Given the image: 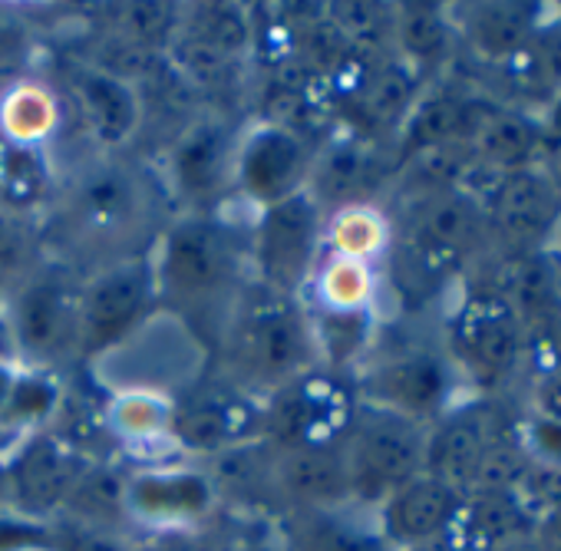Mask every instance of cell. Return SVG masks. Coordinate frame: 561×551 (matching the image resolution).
<instances>
[{"label": "cell", "mask_w": 561, "mask_h": 551, "mask_svg": "<svg viewBox=\"0 0 561 551\" xmlns=\"http://www.w3.org/2000/svg\"><path fill=\"white\" fill-rule=\"evenodd\" d=\"M159 311L172 314L205 351L218 354L241 291L251 285L248 238L221 211H185L156 241Z\"/></svg>", "instance_id": "cell-1"}, {"label": "cell", "mask_w": 561, "mask_h": 551, "mask_svg": "<svg viewBox=\"0 0 561 551\" xmlns=\"http://www.w3.org/2000/svg\"><path fill=\"white\" fill-rule=\"evenodd\" d=\"M215 360H221L225 380L261 400L321 367L305 301L251 282L231 311Z\"/></svg>", "instance_id": "cell-2"}, {"label": "cell", "mask_w": 561, "mask_h": 551, "mask_svg": "<svg viewBox=\"0 0 561 551\" xmlns=\"http://www.w3.org/2000/svg\"><path fill=\"white\" fill-rule=\"evenodd\" d=\"M439 344L462 383L482 397H499L525 370V328L495 278L466 282Z\"/></svg>", "instance_id": "cell-3"}, {"label": "cell", "mask_w": 561, "mask_h": 551, "mask_svg": "<svg viewBox=\"0 0 561 551\" xmlns=\"http://www.w3.org/2000/svg\"><path fill=\"white\" fill-rule=\"evenodd\" d=\"M351 380L360 403L390 410L426 426L462 400V377L449 364L443 344H374V351L354 370Z\"/></svg>", "instance_id": "cell-4"}, {"label": "cell", "mask_w": 561, "mask_h": 551, "mask_svg": "<svg viewBox=\"0 0 561 551\" xmlns=\"http://www.w3.org/2000/svg\"><path fill=\"white\" fill-rule=\"evenodd\" d=\"M426 423L357 403V413L341 439L351 505L374 512L390 492L420 475L426 459Z\"/></svg>", "instance_id": "cell-5"}, {"label": "cell", "mask_w": 561, "mask_h": 551, "mask_svg": "<svg viewBox=\"0 0 561 551\" xmlns=\"http://www.w3.org/2000/svg\"><path fill=\"white\" fill-rule=\"evenodd\" d=\"M159 314V288L149 254H133L96 271L80 291L77 357L100 360L116 354Z\"/></svg>", "instance_id": "cell-6"}, {"label": "cell", "mask_w": 561, "mask_h": 551, "mask_svg": "<svg viewBox=\"0 0 561 551\" xmlns=\"http://www.w3.org/2000/svg\"><path fill=\"white\" fill-rule=\"evenodd\" d=\"M324 218L328 215L308 192L261 208L248 234L251 282L277 295L301 298L324 257Z\"/></svg>", "instance_id": "cell-7"}, {"label": "cell", "mask_w": 561, "mask_h": 551, "mask_svg": "<svg viewBox=\"0 0 561 551\" xmlns=\"http://www.w3.org/2000/svg\"><path fill=\"white\" fill-rule=\"evenodd\" d=\"M357 403L351 377L314 367L264 397V443L341 446Z\"/></svg>", "instance_id": "cell-8"}, {"label": "cell", "mask_w": 561, "mask_h": 551, "mask_svg": "<svg viewBox=\"0 0 561 551\" xmlns=\"http://www.w3.org/2000/svg\"><path fill=\"white\" fill-rule=\"evenodd\" d=\"M80 291L83 285L60 264L34 271L21 285L8 314V337L21 354V364L50 370L57 360L77 354Z\"/></svg>", "instance_id": "cell-9"}, {"label": "cell", "mask_w": 561, "mask_h": 551, "mask_svg": "<svg viewBox=\"0 0 561 551\" xmlns=\"http://www.w3.org/2000/svg\"><path fill=\"white\" fill-rule=\"evenodd\" d=\"M482 205L495 257H535L551 251L561 238V192L545 165L499 175Z\"/></svg>", "instance_id": "cell-10"}, {"label": "cell", "mask_w": 561, "mask_h": 551, "mask_svg": "<svg viewBox=\"0 0 561 551\" xmlns=\"http://www.w3.org/2000/svg\"><path fill=\"white\" fill-rule=\"evenodd\" d=\"M264 439V400L231 380H198L172 397V443L188 456H221Z\"/></svg>", "instance_id": "cell-11"}, {"label": "cell", "mask_w": 561, "mask_h": 551, "mask_svg": "<svg viewBox=\"0 0 561 551\" xmlns=\"http://www.w3.org/2000/svg\"><path fill=\"white\" fill-rule=\"evenodd\" d=\"M318 142L295 129L254 123L241 129L234 159V192L257 211L308 192Z\"/></svg>", "instance_id": "cell-12"}, {"label": "cell", "mask_w": 561, "mask_h": 551, "mask_svg": "<svg viewBox=\"0 0 561 551\" xmlns=\"http://www.w3.org/2000/svg\"><path fill=\"white\" fill-rule=\"evenodd\" d=\"M393 175L397 159L390 146L370 142L337 126L314 152L308 195L324 215L354 205H380V195L390 192Z\"/></svg>", "instance_id": "cell-13"}, {"label": "cell", "mask_w": 561, "mask_h": 551, "mask_svg": "<svg viewBox=\"0 0 561 551\" xmlns=\"http://www.w3.org/2000/svg\"><path fill=\"white\" fill-rule=\"evenodd\" d=\"M241 129L225 116H195L169 149V179L188 211H218L234 192V159Z\"/></svg>", "instance_id": "cell-14"}, {"label": "cell", "mask_w": 561, "mask_h": 551, "mask_svg": "<svg viewBox=\"0 0 561 551\" xmlns=\"http://www.w3.org/2000/svg\"><path fill=\"white\" fill-rule=\"evenodd\" d=\"M515 426L518 420L505 413L499 397L476 393L469 400H459L436 423H430L423 472L456 485L459 492H469L492 443Z\"/></svg>", "instance_id": "cell-15"}, {"label": "cell", "mask_w": 561, "mask_h": 551, "mask_svg": "<svg viewBox=\"0 0 561 551\" xmlns=\"http://www.w3.org/2000/svg\"><path fill=\"white\" fill-rule=\"evenodd\" d=\"M495 103L499 100L485 93V87L456 80L449 73L426 83L413 113L407 116L403 129L393 139L397 165L439 146H469Z\"/></svg>", "instance_id": "cell-16"}, {"label": "cell", "mask_w": 561, "mask_h": 551, "mask_svg": "<svg viewBox=\"0 0 561 551\" xmlns=\"http://www.w3.org/2000/svg\"><path fill=\"white\" fill-rule=\"evenodd\" d=\"M126 518L152 531L198 528V521L221 502L208 469L159 462L126 472Z\"/></svg>", "instance_id": "cell-17"}, {"label": "cell", "mask_w": 561, "mask_h": 551, "mask_svg": "<svg viewBox=\"0 0 561 551\" xmlns=\"http://www.w3.org/2000/svg\"><path fill=\"white\" fill-rule=\"evenodd\" d=\"M267 446V508L280 518L298 508L351 505L341 446Z\"/></svg>", "instance_id": "cell-18"}, {"label": "cell", "mask_w": 561, "mask_h": 551, "mask_svg": "<svg viewBox=\"0 0 561 551\" xmlns=\"http://www.w3.org/2000/svg\"><path fill=\"white\" fill-rule=\"evenodd\" d=\"M462 505L466 492L430 472H420L374 508V521L390 551L426 548L449 541Z\"/></svg>", "instance_id": "cell-19"}, {"label": "cell", "mask_w": 561, "mask_h": 551, "mask_svg": "<svg viewBox=\"0 0 561 551\" xmlns=\"http://www.w3.org/2000/svg\"><path fill=\"white\" fill-rule=\"evenodd\" d=\"M554 4L528 0H485V4H449L453 27L459 37V57L466 54L482 70L508 64L551 18Z\"/></svg>", "instance_id": "cell-20"}, {"label": "cell", "mask_w": 561, "mask_h": 551, "mask_svg": "<svg viewBox=\"0 0 561 551\" xmlns=\"http://www.w3.org/2000/svg\"><path fill=\"white\" fill-rule=\"evenodd\" d=\"M90 459L80 446H73L70 436L60 433H34L21 452L14 456V462L8 466L4 479L11 485L14 502L41 518L50 512H60L67 495L73 492L77 479L87 472Z\"/></svg>", "instance_id": "cell-21"}, {"label": "cell", "mask_w": 561, "mask_h": 551, "mask_svg": "<svg viewBox=\"0 0 561 551\" xmlns=\"http://www.w3.org/2000/svg\"><path fill=\"white\" fill-rule=\"evenodd\" d=\"M67 100L83 129L106 149H119L139 133L142 96L136 83L100 64H73L67 70Z\"/></svg>", "instance_id": "cell-22"}, {"label": "cell", "mask_w": 561, "mask_h": 551, "mask_svg": "<svg viewBox=\"0 0 561 551\" xmlns=\"http://www.w3.org/2000/svg\"><path fill=\"white\" fill-rule=\"evenodd\" d=\"M495 90L492 96L505 106H518L528 113H541L548 103L561 96V14L558 4L551 18L538 27V34L499 70H492Z\"/></svg>", "instance_id": "cell-23"}, {"label": "cell", "mask_w": 561, "mask_h": 551, "mask_svg": "<svg viewBox=\"0 0 561 551\" xmlns=\"http://www.w3.org/2000/svg\"><path fill=\"white\" fill-rule=\"evenodd\" d=\"M393 57L426 83L446 77L459 60L449 4H430V0L393 4Z\"/></svg>", "instance_id": "cell-24"}, {"label": "cell", "mask_w": 561, "mask_h": 551, "mask_svg": "<svg viewBox=\"0 0 561 551\" xmlns=\"http://www.w3.org/2000/svg\"><path fill=\"white\" fill-rule=\"evenodd\" d=\"M277 541L285 551H390L374 512L357 505L285 512L277 518Z\"/></svg>", "instance_id": "cell-25"}, {"label": "cell", "mask_w": 561, "mask_h": 551, "mask_svg": "<svg viewBox=\"0 0 561 551\" xmlns=\"http://www.w3.org/2000/svg\"><path fill=\"white\" fill-rule=\"evenodd\" d=\"M469 149L479 165H485L495 175H505V172L541 165L551 142L538 113L495 103L482 119V126L476 129Z\"/></svg>", "instance_id": "cell-26"}, {"label": "cell", "mask_w": 561, "mask_h": 551, "mask_svg": "<svg viewBox=\"0 0 561 551\" xmlns=\"http://www.w3.org/2000/svg\"><path fill=\"white\" fill-rule=\"evenodd\" d=\"M142 182L123 165L90 169L70 198L73 225L87 234H119L142 215Z\"/></svg>", "instance_id": "cell-27"}, {"label": "cell", "mask_w": 561, "mask_h": 551, "mask_svg": "<svg viewBox=\"0 0 561 551\" xmlns=\"http://www.w3.org/2000/svg\"><path fill=\"white\" fill-rule=\"evenodd\" d=\"M528 535L535 531L528 525V505L522 492H502V495H466L462 515L449 541L476 544L485 551H502Z\"/></svg>", "instance_id": "cell-28"}, {"label": "cell", "mask_w": 561, "mask_h": 551, "mask_svg": "<svg viewBox=\"0 0 561 551\" xmlns=\"http://www.w3.org/2000/svg\"><path fill=\"white\" fill-rule=\"evenodd\" d=\"M380 267L324 254L301 295L308 308L318 311H377Z\"/></svg>", "instance_id": "cell-29"}, {"label": "cell", "mask_w": 561, "mask_h": 551, "mask_svg": "<svg viewBox=\"0 0 561 551\" xmlns=\"http://www.w3.org/2000/svg\"><path fill=\"white\" fill-rule=\"evenodd\" d=\"M308 308V305H305ZM318 360L324 370L354 377L377 344V311H318L308 308Z\"/></svg>", "instance_id": "cell-30"}, {"label": "cell", "mask_w": 561, "mask_h": 551, "mask_svg": "<svg viewBox=\"0 0 561 551\" xmlns=\"http://www.w3.org/2000/svg\"><path fill=\"white\" fill-rule=\"evenodd\" d=\"M57 175L44 146L0 139V205L14 215L37 211L54 195Z\"/></svg>", "instance_id": "cell-31"}, {"label": "cell", "mask_w": 561, "mask_h": 551, "mask_svg": "<svg viewBox=\"0 0 561 551\" xmlns=\"http://www.w3.org/2000/svg\"><path fill=\"white\" fill-rule=\"evenodd\" d=\"M60 96L37 80H18L0 90V139L47 146L60 129Z\"/></svg>", "instance_id": "cell-32"}, {"label": "cell", "mask_w": 561, "mask_h": 551, "mask_svg": "<svg viewBox=\"0 0 561 551\" xmlns=\"http://www.w3.org/2000/svg\"><path fill=\"white\" fill-rule=\"evenodd\" d=\"M390 241H393V221L383 205H354V208L331 211L324 218V254L380 267Z\"/></svg>", "instance_id": "cell-33"}, {"label": "cell", "mask_w": 561, "mask_h": 551, "mask_svg": "<svg viewBox=\"0 0 561 551\" xmlns=\"http://www.w3.org/2000/svg\"><path fill=\"white\" fill-rule=\"evenodd\" d=\"M123 489H126V475H119L116 469L90 462L87 472L77 479V485L67 495L60 512H64L67 521H77V525H87V528L116 531L119 521H129L126 518Z\"/></svg>", "instance_id": "cell-34"}, {"label": "cell", "mask_w": 561, "mask_h": 551, "mask_svg": "<svg viewBox=\"0 0 561 551\" xmlns=\"http://www.w3.org/2000/svg\"><path fill=\"white\" fill-rule=\"evenodd\" d=\"M106 426L129 446L172 443V397L159 390H123L106 406Z\"/></svg>", "instance_id": "cell-35"}, {"label": "cell", "mask_w": 561, "mask_h": 551, "mask_svg": "<svg viewBox=\"0 0 561 551\" xmlns=\"http://www.w3.org/2000/svg\"><path fill=\"white\" fill-rule=\"evenodd\" d=\"M116 37L123 47L146 54V57H165L179 24L182 8L179 4H152V0H139V4H119L113 8Z\"/></svg>", "instance_id": "cell-36"}, {"label": "cell", "mask_w": 561, "mask_h": 551, "mask_svg": "<svg viewBox=\"0 0 561 551\" xmlns=\"http://www.w3.org/2000/svg\"><path fill=\"white\" fill-rule=\"evenodd\" d=\"M328 21L347 41V47L370 57L393 54V4H374V0L328 4Z\"/></svg>", "instance_id": "cell-37"}, {"label": "cell", "mask_w": 561, "mask_h": 551, "mask_svg": "<svg viewBox=\"0 0 561 551\" xmlns=\"http://www.w3.org/2000/svg\"><path fill=\"white\" fill-rule=\"evenodd\" d=\"M47 548L54 551H136L116 531L87 528L67 518H60L57 528H47Z\"/></svg>", "instance_id": "cell-38"}, {"label": "cell", "mask_w": 561, "mask_h": 551, "mask_svg": "<svg viewBox=\"0 0 561 551\" xmlns=\"http://www.w3.org/2000/svg\"><path fill=\"white\" fill-rule=\"evenodd\" d=\"M528 377H531V413L561 423V364H551Z\"/></svg>", "instance_id": "cell-39"}, {"label": "cell", "mask_w": 561, "mask_h": 551, "mask_svg": "<svg viewBox=\"0 0 561 551\" xmlns=\"http://www.w3.org/2000/svg\"><path fill=\"white\" fill-rule=\"evenodd\" d=\"M228 544H215L198 528H172V531H152L136 551H225Z\"/></svg>", "instance_id": "cell-40"}, {"label": "cell", "mask_w": 561, "mask_h": 551, "mask_svg": "<svg viewBox=\"0 0 561 551\" xmlns=\"http://www.w3.org/2000/svg\"><path fill=\"white\" fill-rule=\"evenodd\" d=\"M27 544L47 548V525H37V521H0V551H21Z\"/></svg>", "instance_id": "cell-41"}, {"label": "cell", "mask_w": 561, "mask_h": 551, "mask_svg": "<svg viewBox=\"0 0 561 551\" xmlns=\"http://www.w3.org/2000/svg\"><path fill=\"white\" fill-rule=\"evenodd\" d=\"M21 215L8 211L4 205H0V267H11L21 261L24 254V228L18 225Z\"/></svg>", "instance_id": "cell-42"}, {"label": "cell", "mask_w": 561, "mask_h": 551, "mask_svg": "<svg viewBox=\"0 0 561 551\" xmlns=\"http://www.w3.org/2000/svg\"><path fill=\"white\" fill-rule=\"evenodd\" d=\"M538 116H541V126L548 133V142H558L561 139V96L554 103H548Z\"/></svg>", "instance_id": "cell-43"}, {"label": "cell", "mask_w": 561, "mask_h": 551, "mask_svg": "<svg viewBox=\"0 0 561 551\" xmlns=\"http://www.w3.org/2000/svg\"><path fill=\"white\" fill-rule=\"evenodd\" d=\"M231 551H285V548H280L277 535H248Z\"/></svg>", "instance_id": "cell-44"}, {"label": "cell", "mask_w": 561, "mask_h": 551, "mask_svg": "<svg viewBox=\"0 0 561 551\" xmlns=\"http://www.w3.org/2000/svg\"><path fill=\"white\" fill-rule=\"evenodd\" d=\"M545 172H548V179L554 182V188L561 192V139L558 142H551V149H548V156H545Z\"/></svg>", "instance_id": "cell-45"}, {"label": "cell", "mask_w": 561, "mask_h": 551, "mask_svg": "<svg viewBox=\"0 0 561 551\" xmlns=\"http://www.w3.org/2000/svg\"><path fill=\"white\" fill-rule=\"evenodd\" d=\"M502 551H551V548L538 535H528V538H522V541H515V544H508Z\"/></svg>", "instance_id": "cell-46"}, {"label": "cell", "mask_w": 561, "mask_h": 551, "mask_svg": "<svg viewBox=\"0 0 561 551\" xmlns=\"http://www.w3.org/2000/svg\"><path fill=\"white\" fill-rule=\"evenodd\" d=\"M449 551H485V548H476V544H462V541H446Z\"/></svg>", "instance_id": "cell-47"}, {"label": "cell", "mask_w": 561, "mask_h": 551, "mask_svg": "<svg viewBox=\"0 0 561 551\" xmlns=\"http://www.w3.org/2000/svg\"><path fill=\"white\" fill-rule=\"evenodd\" d=\"M407 551H449V548H446V541H443V544H426V548H407Z\"/></svg>", "instance_id": "cell-48"}, {"label": "cell", "mask_w": 561, "mask_h": 551, "mask_svg": "<svg viewBox=\"0 0 561 551\" xmlns=\"http://www.w3.org/2000/svg\"><path fill=\"white\" fill-rule=\"evenodd\" d=\"M0 354H4V347H0Z\"/></svg>", "instance_id": "cell-49"}, {"label": "cell", "mask_w": 561, "mask_h": 551, "mask_svg": "<svg viewBox=\"0 0 561 551\" xmlns=\"http://www.w3.org/2000/svg\"><path fill=\"white\" fill-rule=\"evenodd\" d=\"M225 551H231V548H225Z\"/></svg>", "instance_id": "cell-50"}]
</instances>
